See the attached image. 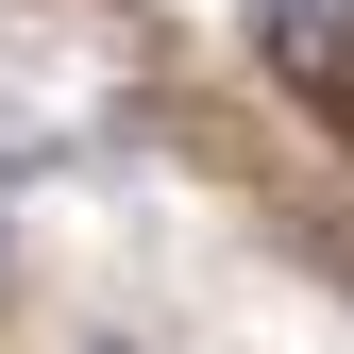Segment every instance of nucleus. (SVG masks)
I'll use <instances>...</instances> for the list:
<instances>
[{
	"instance_id": "f257e3e1",
	"label": "nucleus",
	"mask_w": 354,
	"mask_h": 354,
	"mask_svg": "<svg viewBox=\"0 0 354 354\" xmlns=\"http://www.w3.org/2000/svg\"><path fill=\"white\" fill-rule=\"evenodd\" d=\"M253 51L337 118V102H354V0H253Z\"/></svg>"
}]
</instances>
